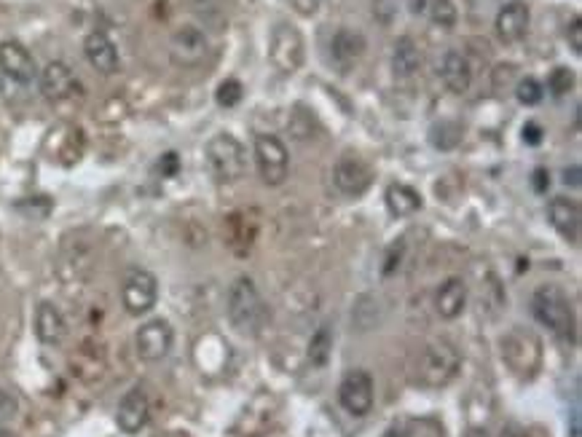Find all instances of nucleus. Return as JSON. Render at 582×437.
<instances>
[{
	"label": "nucleus",
	"instance_id": "1",
	"mask_svg": "<svg viewBox=\"0 0 582 437\" xmlns=\"http://www.w3.org/2000/svg\"><path fill=\"white\" fill-rule=\"evenodd\" d=\"M229 320L241 335H258L268 320V306L247 277H239L229 290Z\"/></svg>",
	"mask_w": 582,
	"mask_h": 437
},
{
	"label": "nucleus",
	"instance_id": "2",
	"mask_svg": "<svg viewBox=\"0 0 582 437\" xmlns=\"http://www.w3.org/2000/svg\"><path fill=\"white\" fill-rule=\"evenodd\" d=\"M532 312H534L537 323H542L550 332H556L561 341H575V332H577L575 312H572V304L561 287L542 285L532 296Z\"/></svg>",
	"mask_w": 582,
	"mask_h": 437
},
{
	"label": "nucleus",
	"instance_id": "3",
	"mask_svg": "<svg viewBox=\"0 0 582 437\" xmlns=\"http://www.w3.org/2000/svg\"><path fill=\"white\" fill-rule=\"evenodd\" d=\"M462 357L451 341H430L416 360V381L427 389L446 387L459 373Z\"/></svg>",
	"mask_w": 582,
	"mask_h": 437
},
{
	"label": "nucleus",
	"instance_id": "4",
	"mask_svg": "<svg viewBox=\"0 0 582 437\" xmlns=\"http://www.w3.org/2000/svg\"><path fill=\"white\" fill-rule=\"evenodd\" d=\"M205 164L215 183H236L247 172L244 145L229 132H221L205 145Z\"/></svg>",
	"mask_w": 582,
	"mask_h": 437
},
{
	"label": "nucleus",
	"instance_id": "5",
	"mask_svg": "<svg viewBox=\"0 0 582 437\" xmlns=\"http://www.w3.org/2000/svg\"><path fill=\"white\" fill-rule=\"evenodd\" d=\"M255 164L260 172V180L266 186H282L290 172V156L279 137L274 134H258L255 137Z\"/></svg>",
	"mask_w": 582,
	"mask_h": 437
},
{
	"label": "nucleus",
	"instance_id": "6",
	"mask_svg": "<svg viewBox=\"0 0 582 437\" xmlns=\"http://www.w3.org/2000/svg\"><path fill=\"white\" fill-rule=\"evenodd\" d=\"M268 57L274 62V68L285 76H293L296 70H301L304 65V38L293 24H277L268 41Z\"/></svg>",
	"mask_w": 582,
	"mask_h": 437
},
{
	"label": "nucleus",
	"instance_id": "7",
	"mask_svg": "<svg viewBox=\"0 0 582 437\" xmlns=\"http://www.w3.org/2000/svg\"><path fill=\"white\" fill-rule=\"evenodd\" d=\"M121 301H123V309L132 314V317H142L148 314L156 301H159V282L150 271L145 269H132L123 279V287H121Z\"/></svg>",
	"mask_w": 582,
	"mask_h": 437
},
{
	"label": "nucleus",
	"instance_id": "8",
	"mask_svg": "<svg viewBox=\"0 0 582 437\" xmlns=\"http://www.w3.org/2000/svg\"><path fill=\"white\" fill-rule=\"evenodd\" d=\"M207 49H210L207 35L199 27H194V24H183L172 35V41H169V57L180 68H196V65H202L205 57H207Z\"/></svg>",
	"mask_w": 582,
	"mask_h": 437
},
{
	"label": "nucleus",
	"instance_id": "9",
	"mask_svg": "<svg viewBox=\"0 0 582 437\" xmlns=\"http://www.w3.org/2000/svg\"><path fill=\"white\" fill-rule=\"evenodd\" d=\"M339 400L344 405V411L351 416H365L373 408L376 400V387L370 373L365 370H351L344 376L341 387H339Z\"/></svg>",
	"mask_w": 582,
	"mask_h": 437
},
{
	"label": "nucleus",
	"instance_id": "10",
	"mask_svg": "<svg viewBox=\"0 0 582 437\" xmlns=\"http://www.w3.org/2000/svg\"><path fill=\"white\" fill-rule=\"evenodd\" d=\"M172 341H175V332H172L167 320H150V323H145L142 328L137 330L134 346H137L140 360L159 362V360H164L169 354Z\"/></svg>",
	"mask_w": 582,
	"mask_h": 437
},
{
	"label": "nucleus",
	"instance_id": "11",
	"mask_svg": "<svg viewBox=\"0 0 582 437\" xmlns=\"http://www.w3.org/2000/svg\"><path fill=\"white\" fill-rule=\"evenodd\" d=\"M333 183L347 196H362L370 188V183H373V172H370V167L359 156L347 153V156L339 159V164L333 169Z\"/></svg>",
	"mask_w": 582,
	"mask_h": 437
},
{
	"label": "nucleus",
	"instance_id": "12",
	"mask_svg": "<svg viewBox=\"0 0 582 437\" xmlns=\"http://www.w3.org/2000/svg\"><path fill=\"white\" fill-rule=\"evenodd\" d=\"M0 70L16 84H30L38 73L32 54L19 41H3L0 43Z\"/></svg>",
	"mask_w": 582,
	"mask_h": 437
},
{
	"label": "nucleus",
	"instance_id": "13",
	"mask_svg": "<svg viewBox=\"0 0 582 437\" xmlns=\"http://www.w3.org/2000/svg\"><path fill=\"white\" fill-rule=\"evenodd\" d=\"M148 416H150L148 395H145L140 387L129 389V392L121 397V403H118V411H116L118 430H121V432H126V435H137V432L148 424Z\"/></svg>",
	"mask_w": 582,
	"mask_h": 437
},
{
	"label": "nucleus",
	"instance_id": "14",
	"mask_svg": "<svg viewBox=\"0 0 582 437\" xmlns=\"http://www.w3.org/2000/svg\"><path fill=\"white\" fill-rule=\"evenodd\" d=\"M529 22H532V11L523 0H513L507 5H502V11L496 14V35L505 43H518L526 32H529Z\"/></svg>",
	"mask_w": 582,
	"mask_h": 437
},
{
	"label": "nucleus",
	"instance_id": "15",
	"mask_svg": "<svg viewBox=\"0 0 582 437\" xmlns=\"http://www.w3.org/2000/svg\"><path fill=\"white\" fill-rule=\"evenodd\" d=\"M84 54H86L89 65H92L95 70H100L103 76H114V73H118V68H121L116 43H114L105 32H100V30H95V32L86 35V41H84Z\"/></svg>",
	"mask_w": 582,
	"mask_h": 437
},
{
	"label": "nucleus",
	"instance_id": "16",
	"mask_svg": "<svg viewBox=\"0 0 582 437\" xmlns=\"http://www.w3.org/2000/svg\"><path fill=\"white\" fill-rule=\"evenodd\" d=\"M78 89V81L73 76V70L65 62H49L41 73V92L46 100L51 103H62L68 100L73 92Z\"/></svg>",
	"mask_w": 582,
	"mask_h": 437
},
{
	"label": "nucleus",
	"instance_id": "17",
	"mask_svg": "<svg viewBox=\"0 0 582 437\" xmlns=\"http://www.w3.org/2000/svg\"><path fill=\"white\" fill-rule=\"evenodd\" d=\"M365 51V38L357 30H339L331 41V59L339 68V73H350L351 65H357V59Z\"/></svg>",
	"mask_w": 582,
	"mask_h": 437
},
{
	"label": "nucleus",
	"instance_id": "18",
	"mask_svg": "<svg viewBox=\"0 0 582 437\" xmlns=\"http://www.w3.org/2000/svg\"><path fill=\"white\" fill-rule=\"evenodd\" d=\"M548 218L553 223V228L567 239V241H577L580 239V207L577 202L567 199V196H556L548 205Z\"/></svg>",
	"mask_w": 582,
	"mask_h": 437
},
{
	"label": "nucleus",
	"instance_id": "19",
	"mask_svg": "<svg viewBox=\"0 0 582 437\" xmlns=\"http://www.w3.org/2000/svg\"><path fill=\"white\" fill-rule=\"evenodd\" d=\"M35 332H38L41 343H46V346H59L65 341L68 325H65L62 312L54 304H49V301L38 304V309H35Z\"/></svg>",
	"mask_w": 582,
	"mask_h": 437
},
{
	"label": "nucleus",
	"instance_id": "20",
	"mask_svg": "<svg viewBox=\"0 0 582 437\" xmlns=\"http://www.w3.org/2000/svg\"><path fill=\"white\" fill-rule=\"evenodd\" d=\"M467 306V285L459 277H451L441 285L438 296H435V309L443 320H457L462 317Z\"/></svg>",
	"mask_w": 582,
	"mask_h": 437
},
{
	"label": "nucleus",
	"instance_id": "21",
	"mask_svg": "<svg viewBox=\"0 0 582 437\" xmlns=\"http://www.w3.org/2000/svg\"><path fill=\"white\" fill-rule=\"evenodd\" d=\"M438 73H441V78H443L446 89H449V92H454V95H465L467 89H469V84H472L469 62H467L465 54H459V51H449V54L443 57V62H441Z\"/></svg>",
	"mask_w": 582,
	"mask_h": 437
},
{
	"label": "nucleus",
	"instance_id": "22",
	"mask_svg": "<svg viewBox=\"0 0 582 437\" xmlns=\"http://www.w3.org/2000/svg\"><path fill=\"white\" fill-rule=\"evenodd\" d=\"M386 210L395 215V218H408V215H414L419 207H422V196H419V191H414L411 186H405V183H392L389 188H386Z\"/></svg>",
	"mask_w": 582,
	"mask_h": 437
},
{
	"label": "nucleus",
	"instance_id": "23",
	"mask_svg": "<svg viewBox=\"0 0 582 437\" xmlns=\"http://www.w3.org/2000/svg\"><path fill=\"white\" fill-rule=\"evenodd\" d=\"M422 65V51L419 46L414 43V38L403 35L397 43H395V54H392V70L397 78H411Z\"/></svg>",
	"mask_w": 582,
	"mask_h": 437
},
{
	"label": "nucleus",
	"instance_id": "24",
	"mask_svg": "<svg viewBox=\"0 0 582 437\" xmlns=\"http://www.w3.org/2000/svg\"><path fill=\"white\" fill-rule=\"evenodd\" d=\"M430 140H432V145H435V148H441V150H451V148H457V145H459V140H462V126H459L457 121H441V123H435V126H432Z\"/></svg>",
	"mask_w": 582,
	"mask_h": 437
},
{
	"label": "nucleus",
	"instance_id": "25",
	"mask_svg": "<svg viewBox=\"0 0 582 437\" xmlns=\"http://www.w3.org/2000/svg\"><path fill=\"white\" fill-rule=\"evenodd\" d=\"M331 349H333V335H331V328H320L314 335H312V343H309V360H312V365H317V368L328 365V360H331Z\"/></svg>",
	"mask_w": 582,
	"mask_h": 437
},
{
	"label": "nucleus",
	"instance_id": "26",
	"mask_svg": "<svg viewBox=\"0 0 582 437\" xmlns=\"http://www.w3.org/2000/svg\"><path fill=\"white\" fill-rule=\"evenodd\" d=\"M515 97H518L521 105L532 108V105H540V103H542L545 89H542V84H540L537 78H523V81H518V86H515Z\"/></svg>",
	"mask_w": 582,
	"mask_h": 437
},
{
	"label": "nucleus",
	"instance_id": "27",
	"mask_svg": "<svg viewBox=\"0 0 582 437\" xmlns=\"http://www.w3.org/2000/svg\"><path fill=\"white\" fill-rule=\"evenodd\" d=\"M430 14H432V22H435L438 27H443V30H451V27L457 24V16H459L454 0H432Z\"/></svg>",
	"mask_w": 582,
	"mask_h": 437
},
{
	"label": "nucleus",
	"instance_id": "28",
	"mask_svg": "<svg viewBox=\"0 0 582 437\" xmlns=\"http://www.w3.org/2000/svg\"><path fill=\"white\" fill-rule=\"evenodd\" d=\"M241 97H244V86L236 78H226L215 92V100L221 108H236L241 103Z\"/></svg>",
	"mask_w": 582,
	"mask_h": 437
},
{
	"label": "nucleus",
	"instance_id": "29",
	"mask_svg": "<svg viewBox=\"0 0 582 437\" xmlns=\"http://www.w3.org/2000/svg\"><path fill=\"white\" fill-rule=\"evenodd\" d=\"M572 86H575V73H572L569 68H556V70L548 76V89H550V95H553V97H564V95H569V92H572Z\"/></svg>",
	"mask_w": 582,
	"mask_h": 437
},
{
	"label": "nucleus",
	"instance_id": "30",
	"mask_svg": "<svg viewBox=\"0 0 582 437\" xmlns=\"http://www.w3.org/2000/svg\"><path fill=\"white\" fill-rule=\"evenodd\" d=\"M405 437H443V427L432 419H414L403 427Z\"/></svg>",
	"mask_w": 582,
	"mask_h": 437
},
{
	"label": "nucleus",
	"instance_id": "31",
	"mask_svg": "<svg viewBox=\"0 0 582 437\" xmlns=\"http://www.w3.org/2000/svg\"><path fill=\"white\" fill-rule=\"evenodd\" d=\"M296 118H290V132L296 140H309L312 137V115L304 108H296Z\"/></svg>",
	"mask_w": 582,
	"mask_h": 437
},
{
	"label": "nucleus",
	"instance_id": "32",
	"mask_svg": "<svg viewBox=\"0 0 582 437\" xmlns=\"http://www.w3.org/2000/svg\"><path fill=\"white\" fill-rule=\"evenodd\" d=\"M567 41H569V46H572V51H575V54H582V19L580 16H575V19H572V24L567 27Z\"/></svg>",
	"mask_w": 582,
	"mask_h": 437
},
{
	"label": "nucleus",
	"instance_id": "33",
	"mask_svg": "<svg viewBox=\"0 0 582 437\" xmlns=\"http://www.w3.org/2000/svg\"><path fill=\"white\" fill-rule=\"evenodd\" d=\"M177 169H180V159H177V153H164L161 156V161H159V172L164 175V178H175L177 175Z\"/></svg>",
	"mask_w": 582,
	"mask_h": 437
},
{
	"label": "nucleus",
	"instance_id": "34",
	"mask_svg": "<svg viewBox=\"0 0 582 437\" xmlns=\"http://www.w3.org/2000/svg\"><path fill=\"white\" fill-rule=\"evenodd\" d=\"M542 126L540 123H526L523 126V142H529V145H540L542 142Z\"/></svg>",
	"mask_w": 582,
	"mask_h": 437
},
{
	"label": "nucleus",
	"instance_id": "35",
	"mask_svg": "<svg viewBox=\"0 0 582 437\" xmlns=\"http://www.w3.org/2000/svg\"><path fill=\"white\" fill-rule=\"evenodd\" d=\"M293 3V8L301 14V16H312L314 11H317V5H320V0H290Z\"/></svg>",
	"mask_w": 582,
	"mask_h": 437
},
{
	"label": "nucleus",
	"instance_id": "36",
	"mask_svg": "<svg viewBox=\"0 0 582 437\" xmlns=\"http://www.w3.org/2000/svg\"><path fill=\"white\" fill-rule=\"evenodd\" d=\"M548 186H550V172H548V169H537V172H534V188H537V191H545Z\"/></svg>",
	"mask_w": 582,
	"mask_h": 437
},
{
	"label": "nucleus",
	"instance_id": "37",
	"mask_svg": "<svg viewBox=\"0 0 582 437\" xmlns=\"http://www.w3.org/2000/svg\"><path fill=\"white\" fill-rule=\"evenodd\" d=\"M499 437H526V430H523L521 424L510 422V424H505V427H502V432H499Z\"/></svg>",
	"mask_w": 582,
	"mask_h": 437
},
{
	"label": "nucleus",
	"instance_id": "38",
	"mask_svg": "<svg viewBox=\"0 0 582 437\" xmlns=\"http://www.w3.org/2000/svg\"><path fill=\"white\" fill-rule=\"evenodd\" d=\"M564 183H567V186L572 183L575 188H580V167H572V169H567V172H564Z\"/></svg>",
	"mask_w": 582,
	"mask_h": 437
},
{
	"label": "nucleus",
	"instance_id": "39",
	"mask_svg": "<svg viewBox=\"0 0 582 437\" xmlns=\"http://www.w3.org/2000/svg\"><path fill=\"white\" fill-rule=\"evenodd\" d=\"M405 3H408L411 14H422L427 8V0H405Z\"/></svg>",
	"mask_w": 582,
	"mask_h": 437
},
{
	"label": "nucleus",
	"instance_id": "40",
	"mask_svg": "<svg viewBox=\"0 0 582 437\" xmlns=\"http://www.w3.org/2000/svg\"><path fill=\"white\" fill-rule=\"evenodd\" d=\"M384 437H405V435H403V427H392V430H389Z\"/></svg>",
	"mask_w": 582,
	"mask_h": 437
},
{
	"label": "nucleus",
	"instance_id": "41",
	"mask_svg": "<svg viewBox=\"0 0 582 437\" xmlns=\"http://www.w3.org/2000/svg\"><path fill=\"white\" fill-rule=\"evenodd\" d=\"M0 437H16L11 430H5V427H0Z\"/></svg>",
	"mask_w": 582,
	"mask_h": 437
}]
</instances>
